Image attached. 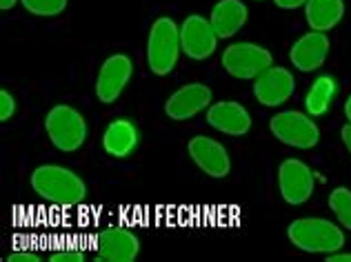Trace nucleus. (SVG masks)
<instances>
[{
    "mask_svg": "<svg viewBox=\"0 0 351 262\" xmlns=\"http://www.w3.org/2000/svg\"><path fill=\"white\" fill-rule=\"evenodd\" d=\"M32 189L40 198L60 204V207H76L87 195L85 182L60 165H40L32 174Z\"/></svg>",
    "mask_w": 351,
    "mask_h": 262,
    "instance_id": "nucleus-1",
    "label": "nucleus"
},
{
    "mask_svg": "<svg viewBox=\"0 0 351 262\" xmlns=\"http://www.w3.org/2000/svg\"><path fill=\"white\" fill-rule=\"evenodd\" d=\"M287 238L293 247L307 254H334L343 249V229L325 218H298L287 227Z\"/></svg>",
    "mask_w": 351,
    "mask_h": 262,
    "instance_id": "nucleus-2",
    "label": "nucleus"
},
{
    "mask_svg": "<svg viewBox=\"0 0 351 262\" xmlns=\"http://www.w3.org/2000/svg\"><path fill=\"white\" fill-rule=\"evenodd\" d=\"M180 47V27L171 18L162 16L154 21L147 38V62L156 76H167L178 62Z\"/></svg>",
    "mask_w": 351,
    "mask_h": 262,
    "instance_id": "nucleus-3",
    "label": "nucleus"
},
{
    "mask_svg": "<svg viewBox=\"0 0 351 262\" xmlns=\"http://www.w3.org/2000/svg\"><path fill=\"white\" fill-rule=\"evenodd\" d=\"M45 129L53 147L64 154L78 152L87 140V123L80 111L69 105H56L45 118Z\"/></svg>",
    "mask_w": 351,
    "mask_h": 262,
    "instance_id": "nucleus-4",
    "label": "nucleus"
},
{
    "mask_svg": "<svg viewBox=\"0 0 351 262\" xmlns=\"http://www.w3.org/2000/svg\"><path fill=\"white\" fill-rule=\"evenodd\" d=\"M269 129L282 145H289L295 149H313L320 140V129L311 120V116L295 109L276 114L269 120Z\"/></svg>",
    "mask_w": 351,
    "mask_h": 262,
    "instance_id": "nucleus-5",
    "label": "nucleus"
},
{
    "mask_svg": "<svg viewBox=\"0 0 351 262\" xmlns=\"http://www.w3.org/2000/svg\"><path fill=\"white\" fill-rule=\"evenodd\" d=\"M271 64H274L271 53L265 47L254 43H236L232 47H227L223 53L225 71L238 80H256Z\"/></svg>",
    "mask_w": 351,
    "mask_h": 262,
    "instance_id": "nucleus-6",
    "label": "nucleus"
},
{
    "mask_svg": "<svg viewBox=\"0 0 351 262\" xmlns=\"http://www.w3.org/2000/svg\"><path fill=\"white\" fill-rule=\"evenodd\" d=\"M180 47L182 53L191 60H205L214 56L218 47V34L211 23L202 16H189L180 25Z\"/></svg>",
    "mask_w": 351,
    "mask_h": 262,
    "instance_id": "nucleus-7",
    "label": "nucleus"
},
{
    "mask_svg": "<svg viewBox=\"0 0 351 262\" xmlns=\"http://www.w3.org/2000/svg\"><path fill=\"white\" fill-rule=\"evenodd\" d=\"M280 195L287 204H304L313 193V171L298 158H287L278 169Z\"/></svg>",
    "mask_w": 351,
    "mask_h": 262,
    "instance_id": "nucleus-8",
    "label": "nucleus"
},
{
    "mask_svg": "<svg viewBox=\"0 0 351 262\" xmlns=\"http://www.w3.org/2000/svg\"><path fill=\"white\" fill-rule=\"evenodd\" d=\"M132 71H134V64H132V58H129V56H125V53L109 56V58L103 62V67H100L98 80H96L98 100L105 102V105L116 102L120 93L125 91L129 78H132Z\"/></svg>",
    "mask_w": 351,
    "mask_h": 262,
    "instance_id": "nucleus-9",
    "label": "nucleus"
},
{
    "mask_svg": "<svg viewBox=\"0 0 351 262\" xmlns=\"http://www.w3.org/2000/svg\"><path fill=\"white\" fill-rule=\"evenodd\" d=\"M96 251L105 262H132L141 251V240L127 227H107L96 240Z\"/></svg>",
    "mask_w": 351,
    "mask_h": 262,
    "instance_id": "nucleus-10",
    "label": "nucleus"
},
{
    "mask_svg": "<svg viewBox=\"0 0 351 262\" xmlns=\"http://www.w3.org/2000/svg\"><path fill=\"white\" fill-rule=\"evenodd\" d=\"M293 89H295V80L291 76V71L285 67H269L254 82L256 98L265 107L285 105L293 96Z\"/></svg>",
    "mask_w": 351,
    "mask_h": 262,
    "instance_id": "nucleus-11",
    "label": "nucleus"
},
{
    "mask_svg": "<svg viewBox=\"0 0 351 262\" xmlns=\"http://www.w3.org/2000/svg\"><path fill=\"white\" fill-rule=\"evenodd\" d=\"M189 156L191 160L198 165L200 171H205L211 178H225L232 171V160L225 147L214 138L196 136L189 140Z\"/></svg>",
    "mask_w": 351,
    "mask_h": 262,
    "instance_id": "nucleus-12",
    "label": "nucleus"
},
{
    "mask_svg": "<svg viewBox=\"0 0 351 262\" xmlns=\"http://www.w3.org/2000/svg\"><path fill=\"white\" fill-rule=\"evenodd\" d=\"M211 102V89L200 82L184 85L178 91H173L169 100L165 102V114L171 120H189L198 116L202 109H207Z\"/></svg>",
    "mask_w": 351,
    "mask_h": 262,
    "instance_id": "nucleus-13",
    "label": "nucleus"
},
{
    "mask_svg": "<svg viewBox=\"0 0 351 262\" xmlns=\"http://www.w3.org/2000/svg\"><path fill=\"white\" fill-rule=\"evenodd\" d=\"M329 47H331V43L325 32H309V34L300 36V38L291 45L289 58L295 69L309 73L325 64L327 56H329Z\"/></svg>",
    "mask_w": 351,
    "mask_h": 262,
    "instance_id": "nucleus-14",
    "label": "nucleus"
},
{
    "mask_svg": "<svg viewBox=\"0 0 351 262\" xmlns=\"http://www.w3.org/2000/svg\"><path fill=\"white\" fill-rule=\"evenodd\" d=\"M207 123L220 134L227 136H245L252 129V116L249 111L234 100H223L211 105L207 111Z\"/></svg>",
    "mask_w": 351,
    "mask_h": 262,
    "instance_id": "nucleus-15",
    "label": "nucleus"
},
{
    "mask_svg": "<svg viewBox=\"0 0 351 262\" xmlns=\"http://www.w3.org/2000/svg\"><path fill=\"white\" fill-rule=\"evenodd\" d=\"M209 23L216 29L218 38H232L247 23V7L240 0H220L211 9Z\"/></svg>",
    "mask_w": 351,
    "mask_h": 262,
    "instance_id": "nucleus-16",
    "label": "nucleus"
},
{
    "mask_svg": "<svg viewBox=\"0 0 351 262\" xmlns=\"http://www.w3.org/2000/svg\"><path fill=\"white\" fill-rule=\"evenodd\" d=\"M138 145V129L132 120L118 118L105 129L103 149L114 158H127Z\"/></svg>",
    "mask_w": 351,
    "mask_h": 262,
    "instance_id": "nucleus-17",
    "label": "nucleus"
},
{
    "mask_svg": "<svg viewBox=\"0 0 351 262\" xmlns=\"http://www.w3.org/2000/svg\"><path fill=\"white\" fill-rule=\"evenodd\" d=\"M304 16L313 32H329L343 21L345 3L343 0H307L304 3Z\"/></svg>",
    "mask_w": 351,
    "mask_h": 262,
    "instance_id": "nucleus-18",
    "label": "nucleus"
},
{
    "mask_svg": "<svg viewBox=\"0 0 351 262\" xmlns=\"http://www.w3.org/2000/svg\"><path fill=\"white\" fill-rule=\"evenodd\" d=\"M334 96H336V80L331 76H318L307 91L304 109H307V114L311 118L325 116L331 102H334Z\"/></svg>",
    "mask_w": 351,
    "mask_h": 262,
    "instance_id": "nucleus-19",
    "label": "nucleus"
},
{
    "mask_svg": "<svg viewBox=\"0 0 351 262\" xmlns=\"http://www.w3.org/2000/svg\"><path fill=\"white\" fill-rule=\"evenodd\" d=\"M329 209L336 213L338 222L351 231V189H347V187H336L329 195Z\"/></svg>",
    "mask_w": 351,
    "mask_h": 262,
    "instance_id": "nucleus-20",
    "label": "nucleus"
},
{
    "mask_svg": "<svg viewBox=\"0 0 351 262\" xmlns=\"http://www.w3.org/2000/svg\"><path fill=\"white\" fill-rule=\"evenodd\" d=\"M23 7L34 16H58L67 9V0H21Z\"/></svg>",
    "mask_w": 351,
    "mask_h": 262,
    "instance_id": "nucleus-21",
    "label": "nucleus"
},
{
    "mask_svg": "<svg viewBox=\"0 0 351 262\" xmlns=\"http://www.w3.org/2000/svg\"><path fill=\"white\" fill-rule=\"evenodd\" d=\"M87 256L82 249H56L49 254V262H85Z\"/></svg>",
    "mask_w": 351,
    "mask_h": 262,
    "instance_id": "nucleus-22",
    "label": "nucleus"
},
{
    "mask_svg": "<svg viewBox=\"0 0 351 262\" xmlns=\"http://www.w3.org/2000/svg\"><path fill=\"white\" fill-rule=\"evenodd\" d=\"M16 111V100L9 91H0V120H9Z\"/></svg>",
    "mask_w": 351,
    "mask_h": 262,
    "instance_id": "nucleus-23",
    "label": "nucleus"
},
{
    "mask_svg": "<svg viewBox=\"0 0 351 262\" xmlns=\"http://www.w3.org/2000/svg\"><path fill=\"white\" fill-rule=\"evenodd\" d=\"M7 260L9 262H40V256L36 254V251H29V249H16L9 254Z\"/></svg>",
    "mask_w": 351,
    "mask_h": 262,
    "instance_id": "nucleus-24",
    "label": "nucleus"
},
{
    "mask_svg": "<svg viewBox=\"0 0 351 262\" xmlns=\"http://www.w3.org/2000/svg\"><path fill=\"white\" fill-rule=\"evenodd\" d=\"M274 3H276V7L287 9V12H293V9L304 7V3H307V0H274Z\"/></svg>",
    "mask_w": 351,
    "mask_h": 262,
    "instance_id": "nucleus-25",
    "label": "nucleus"
},
{
    "mask_svg": "<svg viewBox=\"0 0 351 262\" xmlns=\"http://www.w3.org/2000/svg\"><path fill=\"white\" fill-rule=\"evenodd\" d=\"M327 262H351V254H343V251H334V254H327Z\"/></svg>",
    "mask_w": 351,
    "mask_h": 262,
    "instance_id": "nucleus-26",
    "label": "nucleus"
},
{
    "mask_svg": "<svg viewBox=\"0 0 351 262\" xmlns=\"http://www.w3.org/2000/svg\"><path fill=\"white\" fill-rule=\"evenodd\" d=\"M340 136H343V143H345V147L349 149V154H351V123H347L343 129H340Z\"/></svg>",
    "mask_w": 351,
    "mask_h": 262,
    "instance_id": "nucleus-27",
    "label": "nucleus"
},
{
    "mask_svg": "<svg viewBox=\"0 0 351 262\" xmlns=\"http://www.w3.org/2000/svg\"><path fill=\"white\" fill-rule=\"evenodd\" d=\"M16 3L18 0H0V9H3V12H9V9L16 7Z\"/></svg>",
    "mask_w": 351,
    "mask_h": 262,
    "instance_id": "nucleus-28",
    "label": "nucleus"
},
{
    "mask_svg": "<svg viewBox=\"0 0 351 262\" xmlns=\"http://www.w3.org/2000/svg\"><path fill=\"white\" fill-rule=\"evenodd\" d=\"M345 114H347V120L351 123V96H349L347 102H345Z\"/></svg>",
    "mask_w": 351,
    "mask_h": 262,
    "instance_id": "nucleus-29",
    "label": "nucleus"
}]
</instances>
